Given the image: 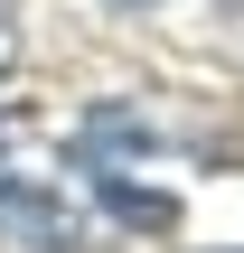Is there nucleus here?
<instances>
[{
  "label": "nucleus",
  "instance_id": "nucleus-1",
  "mask_svg": "<svg viewBox=\"0 0 244 253\" xmlns=\"http://www.w3.org/2000/svg\"><path fill=\"white\" fill-rule=\"evenodd\" d=\"M0 235H19V244H38V253H75L85 244L75 207L56 188H38V178H0Z\"/></svg>",
  "mask_w": 244,
  "mask_h": 253
},
{
  "label": "nucleus",
  "instance_id": "nucleus-2",
  "mask_svg": "<svg viewBox=\"0 0 244 253\" xmlns=\"http://www.w3.org/2000/svg\"><path fill=\"white\" fill-rule=\"evenodd\" d=\"M94 197H103V207H113L122 225H150V235H160V225H179V207H169V197H150V188H122V178H94Z\"/></svg>",
  "mask_w": 244,
  "mask_h": 253
},
{
  "label": "nucleus",
  "instance_id": "nucleus-3",
  "mask_svg": "<svg viewBox=\"0 0 244 253\" xmlns=\"http://www.w3.org/2000/svg\"><path fill=\"white\" fill-rule=\"evenodd\" d=\"M0 66H9V28H0Z\"/></svg>",
  "mask_w": 244,
  "mask_h": 253
},
{
  "label": "nucleus",
  "instance_id": "nucleus-4",
  "mask_svg": "<svg viewBox=\"0 0 244 253\" xmlns=\"http://www.w3.org/2000/svg\"><path fill=\"white\" fill-rule=\"evenodd\" d=\"M122 9H150V0H122Z\"/></svg>",
  "mask_w": 244,
  "mask_h": 253
}]
</instances>
